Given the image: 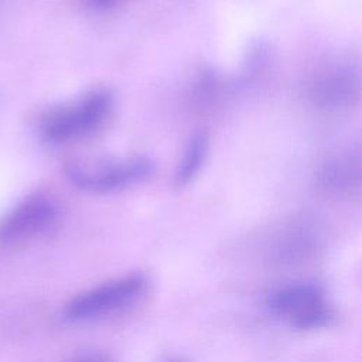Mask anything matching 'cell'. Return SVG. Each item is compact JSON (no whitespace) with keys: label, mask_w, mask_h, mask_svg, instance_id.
Listing matches in <instances>:
<instances>
[{"label":"cell","mask_w":362,"mask_h":362,"mask_svg":"<svg viewBox=\"0 0 362 362\" xmlns=\"http://www.w3.org/2000/svg\"><path fill=\"white\" fill-rule=\"evenodd\" d=\"M88 7L95 10H106L119 4L122 0H82Z\"/></svg>","instance_id":"9c48e42d"},{"label":"cell","mask_w":362,"mask_h":362,"mask_svg":"<svg viewBox=\"0 0 362 362\" xmlns=\"http://www.w3.org/2000/svg\"><path fill=\"white\" fill-rule=\"evenodd\" d=\"M267 305L277 318L300 329L324 327L332 318L324 291L313 283H288L272 293Z\"/></svg>","instance_id":"277c9868"},{"label":"cell","mask_w":362,"mask_h":362,"mask_svg":"<svg viewBox=\"0 0 362 362\" xmlns=\"http://www.w3.org/2000/svg\"><path fill=\"white\" fill-rule=\"evenodd\" d=\"M208 147L209 141L205 133H197L189 139L174 175L178 187L188 185L199 174L208 154Z\"/></svg>","instance_id":"ba28073f"},{"label":"cell","mask_w":362,"mask_h":362,"mask_svg":"<svg viewBox=\"0 0 362 362\" xmlns=\"http://www.w3.org/2000/svg\"><path fill=\"white\" fill-rule=\"evenodd\" d=\"M361 156L358 150H344L327 157L317 170L315 185L321 194L342 199L358 194Z\"/></svg>","instance_id":"52a82bcc"},{"label":"cell","mask_w":362,"mask_h":362,"mask_svg":"<svg viewBox=\"0 0 362 362\" xmlns=\"http://www.w3.org/2000/svg\"><path fill=\"white\" fill-rule=\"evenodd\" d=\"M307 92L315 106L324 109L348 106L359 92L358 69L349 62H327L313 72L307 83Z\"/></svg>","instance_id":"8992f818"},{"label":"cell","mask_w":362,"mask_h":362,"mask_svg":"<svg viewBox=\"0 0 362 362\" xmlns=\"http://www.w3.org/2000/svg\"><path fill=\"white\" fill-rule=\"evenodd\" d=\"M112 109V93L96 88L44 112L38 119L37 130L44 141L65 144L98 130L107 120Z\"/></svg>","instance_id":"6da1fadb"},{"label":"cell","mask_w":362,"mask_h":362,"mask_svg":"<svg viewBox=\"0 0 362 362\" xmlns=\"http://www.w3.org/2000/svg\"><path fill=\"white\" fill-rule=\"evenodd\" d=\"M153 171V161L144 156L81 158L65 167L66 178L74 187L93 194L120 191L147 180Z\"/></svg>","instance_id":"7a4b0ae2"},{"label":"cell","mask_w":362,"mask_h":362,"mask_svg":"<svg viewBox=\"0 0 362 362\" xmlns=\"http://www.w3.org/2000/svg\"><path fill=\"white\" fill-rule=\"evenodd\" d=\"M146 290L147 280L143 274L120 276L81 291L66 303L64 313L71 321H98L133 305Z\"/></svg>","instance_id":"3957f363"},{"label":"cell","mask_w":362,"mask_h":362,"mask_svg":"<svg viewBox=\"0 0 362 362\" xmlns=\"http://www.w3.org/2000/svg\"><path fill=\"white\" fill-rule=\"evenodd\" d=\"M59 218L58 204L45 192H33L0 218V243L21 245L54 229Z\"/></svg>","instance_id":"5b68a950"},{"label":"cell","mask_w":362,"mask_h":362,"mask_svg":"<svg viewBox=\"0 0 362 362\" xmlns=\"http://www.w3.org/2000/svg\"><path fill=\"white\" fill-rule=\"evenodd\" d=\"M68 362H109V361L105 359L103 356H99V355H83V356L74 358Z\"/></svg>","instance_id":"30bf717a"}]
</instances>
